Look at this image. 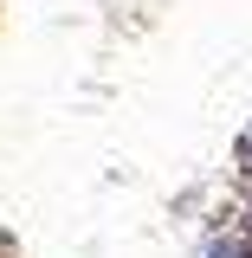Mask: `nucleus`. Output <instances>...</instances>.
<instances>
[{
    "label": "nucleus",
    "instance_id": "nucleus-1",
    "mask_svg": "<svg viewBox=\"0 0 252 258\" xmlns=\"http://www.w3.org/2000/svg\"><path fill=\"white\" fill-rule=\"evenodd\" d=\"M200 258H252V232H246L239 220H233V226H220V232H207Z\"/></svg>",
    "mask_w": 252,
    "mask_h": 258
},
{
    "label": "nucleus",
    "instance_id": "nucleus-4",
    "mask_svg": "<svg viewBox=\"0 0 252 258\" xmlns=\"http://www.w3.org/2000/svg\"><path fill=\"white\" fill-rule=\"evenodd\" d=\"M0 258H20V252H13V239H7V232H0Z\"/></svg>",
    "mask_w": 252,
    "mask_h": 258
},
{
    "label": "nucleus",
    "instance_id": "nucleus-2",
    "mask_svg": "<svg viewBox=\"0 0 252 258\" xmlns=\"http://www.w3.org/2000/svg\"><path fill=\"white\" fill-rule=\"evenodd\" d=\"M233 168H239V181H252V123L239 129V142H233Z\"/></svg>",
    "mask_w": 252,
    "mask_h": 258
},
{
    "label": "nucleus",
    "instance_id": "nucleus-3",
    "mask_svg": "<svg viewBox=\"0 0 252 258\" xmlns=\"http://www.w3.org/2000/svg\"><path fill=\"white\" fill-rule=\"evenodd\" d=\"M233 220L252 232V181H239V213H233Z\"/></svg>",
    "mask_w": 252,
    "mask_h": 258
}]
</instances>
